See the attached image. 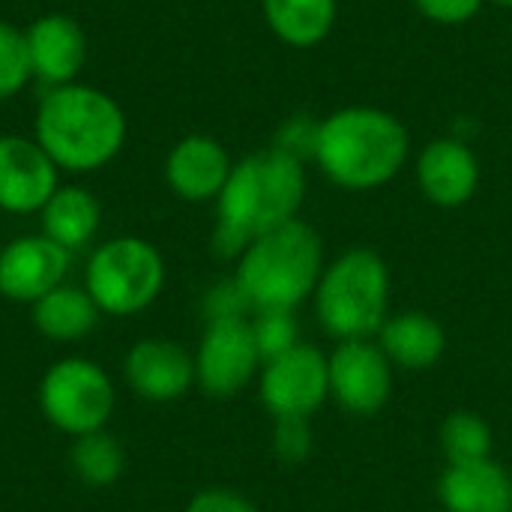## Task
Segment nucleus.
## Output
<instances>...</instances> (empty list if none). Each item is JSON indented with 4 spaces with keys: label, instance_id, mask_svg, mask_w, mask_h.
<instances>
[{
    "label": "nucleus",
    "instance_id": "1",
    "mask_svg": "<svg viewBox=\"0 0 512 512\" xmlns=\"http://www.w3.org/2000/svg\"><path fill=\"white\" fill-rule=\"evenodd\" d=\"M306 198V171L294 156L270 147L240 159L216 198L213 252L225 261L240 258L246 246L297 219Z\"/></svg>",
    "mask_w": 512,
    "mask_h": 512
},
{
    "label": "nucleus",
    "instance_id": "2",
    "mask_svg": "<svg viewBox=\"0 0 512 512\" xmlns=\"http://www.w3.org/2000/svg\"><path fill=\"white\" fill-rule=\"evenodd\" d=\"M33 138L60 171L87 174L105 168L123 150L126 117L108 93L72 81L45 90Z\"/></svg>",
    "mask_w": 512,
    "mask_h": 512
},
{
    "label": "nucleus",
    "instance_id": "3",
    "mask_svg": "<svg viewBox=\"0 0 512 512\" xmlns=\"http://www.w3.org/2000/svg\"><path fill=\"white\" fill-rule=\"evenodd\" d=\"M405 159L408 132L390 111L354 105L318 126L315 162L342 189H378L402 171Z\"/></svg>",
    "mask_w": 512,
    "mask_h": 512
},
{
    "label": "nucleus",
    "instance_id": "4",
    "mask_svg": "<svg viewBox=\"0 0 512 512\" xmlns=\"http://www.w3.org/2000/svg\"><path fill=\"white\" fill-rule=\"evenodd\" d=\"M324 273V243L318 231L291 219L255 237L237 258V285L258 309H294L306 303Z\"/></svg>",
    "mask_w": 512,
    "mask_h": 512
},
{
    "label": "nucleus",
    "instance_id": "5",
    "mask_svg": "<svg viewBox=\"0 0 512 512\" xmlns=\"http://www.w3.org/2000/svg\"><path fill=\"white\" fill-rule=\"evenodd\" d=\"M315 315L336 342L372 339L390 318V270L372 249H348L324 267Z\"/></svg>",
    "mask_w": 512,
    "mask_h": 512
},
{
    "label": "nucleus",
    "instance_id": "6",
    "mask_svg": "<svg viewBox=\"0 0 512 512\" xmlns=\"http://www.w3.org/2000/svg\"><path fill=\"white\" fill-rule=\"evenodd\" d=\"M84 288L105 315L129 318L156 303L165 288V261L141 237H114L102 243L84 273Z\"/></svg>",
    "mask_w": 512,
    "mask_h": 512
},
{
    "label": "nucleus",
    "instance_id": "7",
    "mask_svg": "<svg viewBox=\"0 0 512 512\" xmlns=\"http://www.w3.org/2000/svg\"><path fill=\"white\" fill-rule=\"evenodd\" d=\"M39 408L54 429L81 438L108 426L117 408V390L99 363L87 357H63L42 375Z\"/></svg>",
    "mask_w": 512,
    "mask_h": 512
},
{
    "label": "nucleus",
    "instance_id": "8",
    "mask_svg": "<svg viewBox=\"0 0 512 512\" xmlns=\"http://www.w3.org/2000/svg\"><path fill=\"white\" fill-rule=\"evenodd\" d=\"M258 396L273 420H309L330 399L327 354L300 342L267 360L258 372Z\"/></svg>",
    "mask_w": 512,
    "mask_h": 512
},
{
    "label": "nucleus",
    "instance_id": "9",
    "mask_svg": "<svg viewBox=\"0 0 512 512\" xmlns=\"http://www.w3.org/2000/svg\"><path fill=\"white\" fill-rule=\"evenodd\" d=\"M195 357V384L213 399H234L243 393L264 360L258 354L249 318L207 321Z\"/></svg>",
    "mask_w": 512,
    "mask_h": 512
},
{
    "label": "nucleus",
    "instance_id": "10",
    "mask_svg": "<svg viewBox=\"0 0 512 512\" xmlns=\"http://www.w3.org/2000/svg\"><path fill=\"white\" fill-rule=\"evenodd\" d=\"M327 372L330 399L354 417H372L390 402L393 363L372 339L339 342L327 357Z\"/></svg>",
    "mask_w": 512,
    "mask_h": 512
},
{
    "label": "nucleus",
    "instance_id": "11",
    "mask_svg": "<svg viewBox=\"0 0 512 512\" xmlns=\"http://www.w3.org/2000/svg\"><path fill=\"white\" fill-rule=\"evenodd\" d=\"M69 252L45 234L15 237L0 249V294L12 303L33 306L66 282Z\"/></svg>",
    "mask_w": 512,
    "mask_h": 512
},
{
    "label": "nucleus",
    "instance_id": "12",
    "mask_svg": "<svg viewBox=\"0 0 512 512\" xmlns=\"http://www.w3.org/2000/svg\"><path fill=\"white\" fill-rule=\"evenodd\" d=\"M57 165L24 135H0V210L27 216L39 213L57 192Z\"/></svg>",
    "mask_w": 512,
    "mask_h": 512
},
{
    "label": "nucleus",
    "instance_id": "13",
    "mask_svg": "<svg viewBox=\"0 0 512 512\" xmlns=\"http://www.w3.org/2000/svg\"><path fill=\"white\" fill-rule=\"evenodd\" d=\"M123 378L144 402H177L195 384V357L174 339H141L123 360Z\"/></svg>",
    "mask_w": 512,
    "mask_h": 512
},
{
    "label": "nucleus",
    "instance_id": "14",
    "mask_svg": "<svg viewBox=\"0 0 512 512\" xmlns=\"http://www.w3.org/2000/svg\"><path fill=\"white\" fill-rule=\"evenodd\" d=\"M24 39H27L30 75L48 84V90L72 84L81 75L87 63V36L75 18L63 12L39 15L24 30Z\"/></svg>",
    "mask_w": 512,
    "mask_h": 512
},
{
    "label": "nucleus",
    "instance_id": "15",
    "mask_svg": "<svg viewBox=\"0 0 512 512\" xmlns=\"http://www.w3.org/2000/svg\"><path fill=\"white\" fill-rule=\"evenodd\" d=\"M228 150L210 135H186L165 159V180L183 201H213L231 177Z\"/></svg>",
    "mask_w": 512,
    "mask_h": 512
},
{
    "label": "nucleus",
    "instance_id": "16",
    "mask_svg": "<svg viewBox=\"0 0 512 512\" xmlns=\"http://www.w3.org/2000/svg\"><path fill=\"white\" fill-rule=\"evenodd\" d=\"M423 195L438 207H462L480 186V162L459 138H438L426 144L417 162Z\"/></svg>",
    "mask_w": 512,
    "mask_h": 512
},
{
    "label": "nucleus",
    "instance_id": "17",
    "mask_svg": "<svg viewBox=\"0 0 512 512\" xmlns=\"http://www.w3.org/2000/svg\"><path fill=\"white\" fill-rule=\"evenodd\" d=\"M438 498L447 512H512V477L495 459L447 465Z\"/></svg>",
    "mask_w": 512,
    "mask_h": 512
},
{
    "label": "nucleus",
    "instance_id": "18",
    "mask_svg": "<svg viewBox=\"0 0 512 512\" xmlns=\"http://www.w3.org/2000/svg\"><path fill=\"white\" fill-rule=\"evenodd\" d=\"M378 345L387 360L408 372L432 369L447 351L444 327L426 312H396L378 330Z\"/></svg>",
    "mask_w": 512,
    "mask_h": 512
},
{
    "label": "nucleus",
    "instance_id": "19",
    "mask_svg": "<svg viewBox=\"0 0 512 512\" xmlns=\"http://www.w3.org/2000/svg\"><path fill=\"white\" fill-rule=\"evenodd\" d=\"M39 216H42V234L72 255L96 237L102 222V207L96 195L84 186H57V192L48 198Z\"/></svg>",
    "mask_w": 512,
    "mask_h": 512
},
{
    "label": "nucleus",
    "instance_id": "20",
    "mask_svg": "<svg viewBox=\"0 0 512 512\" xmlns=\"http://www.w3.org/2000/svg\"><path fill=\"white\" fill-rule=\"evenodd\" d=\"M99 306L78 285H57L33 303V327L51 342H78L99 324Z\"/></svg>",
    "mask_w": 512,
    "mask_h": 512
},
{
    "label": "nucleus",
    "instance_id": "21",
    "mask_svg": "<svg viewBox=\"0 0 512 512\" xmlns=\"http://www.w3.org/2000/svg\"><path fill=\"white\" fill-rule=\"evenodd\" d=\"M261 6L270 30L297 48L318 45L336 21V0H261Z\"/></svg>",
    "mask_w": 512,
    "mask_h": 512
},
{
    "label": "nucleus",
    "instance_id": "22",
    "mask_svg": "<svg viewBox=\"0 0 512 512\" xmlns=\"http://www.w3.org/2000/svg\"><path fill=\"white\" fill-rule=\"evenodd\" d=\"M69 465L84 486L108 489L123 477L126 453H123L120 441L102 429V432H90V435L75 438V444L69 450Z\"/></svg>",
    "mask_w": 512,
    "mask_h": 512
},
{
    "label": "nucleus",
    "instance_id": "23",
    "mask_svg": "<svg viewBox=\"0 0 512 512\" xmlns=\"http://www.w3.org/2000/svg\"><path fill=\"white\" fill-rule=\"evenodd\" d=\"M492 447V429L474 411H456L441 426V450L447 456V465L492 459Z\"/></svg>",
    "mask_w": 512,
    "mask_h": 512
},
{
    "label": "nucleus",
    "instance_id": "24",
    "mask_svg": "<svg viewBox=\"0 0 512 512\" xmlns=\"http://www.w3.org/2000/svg\"><path fill=\"white\" fill-rule=\"evenodd\" d=\"M249 324L264 363L300 345V324L294 309H258L252 312Z\"/></svg>",
    "mask_w": 512,
    "mask_h": 512
},
{
    "label": "nucleus",
    "instance_id": "25",
    "mask_svg": "<svg viewBox=\"0 0 512 512\" xmlns=\"http://www.w3.org/2000/svg\"><path fill=\"white\" fill-rule=\"evenodd\" d=\"M30 78L33 75L24 30L0 18V102L12 99Z\"/></svg>",
    "mask_w": 512,
    "mask_h": 512
},
{
    "label": "nucleus",
    "instance_id": "26",
    "mask_svg": "<svg viewBox=\"0 0 512 512\" xmlns=\"http://www.w3.org/2000/svg\"><path fill=\"white\" fill-rule=\"evenodd\" d=\"M273 453L285 465H303L312 453L309 420H273Z\"/></svg>",
    "mask_w": 512,
    "mask_h": 512
},
{
    "label": "nucleus",
    "instance_id": "27",
    "mask_svg": "<svg viewBox=\"0 0 512 512\" xmlns=\"http://www.w3.org/2000/svg\"><path fill=\"white\" fill-rule=\"evenodd\" d=\"M318 126L321 123H315L309 114H297V117H291L282 129H279V135H276V150H282V153H288V156H294L297 162H306V159H315V144H318Z\"/></svg>",
    "mask_w": 512,
    "mask_h": 512
},
{
    "label": "nucleus",
    "instance_id": "28",
    "mask_svg": "<svg viewBox=\"0 0 512 512\" xmlns=\"http://www.w3.org/2000/svg\"><path fill=\"white\" fill-rule=\"evenodd\" d=\"M249 312H252V303L243 294V288L237 285V279L216 282L204 294V318L207 321H219V318H249Z\"/></svg>",
    "mask_w": 512,
    "mask_h": 512
},
{
    "label": "nucleus",
    "instance_id": "29",
    "mask_svg": "<svg viewBox=\"0 0 512 512\" xmlns=\"http://www.w3.org/2000/svg\"><path fill=\"white\" fill-rule=\"evenodd\" d=\"M414 3L426 18L438 24H462L474 18L483 6V0H414Z\"/></svg>",
    "mask_w": 512,
    "mask_h": 512
},
{
    "label": "nucleus",
    "instance_id": "30",
    "mask_svg": "<svg viewBox=\"0 0 512 512\" xmlns=\"http://www.w3.org/2000/svg\"><path fill=\"white\" fill-rule=\"evenodd\" d=\"M186 512H258V507L231 489H204L186 504Z\"/></svg>",
    "mask_w": 512,
    "mask_h": 512
},
{
    "label": "nucleus",
    "instance_id": "31",
    "mask_svg": "<svg viewBox=\"0 0 512 512\" xmlns=\"http://www.w3.org/2000/svg\"><path fill=\"white\" fill-rule=\"evenodd\" d=\"M492 3H498V6H510L512 9V0H492Z\"/></svg>",
    "mask_w": 512,
    "mask_h": 512
}]
</instances>
